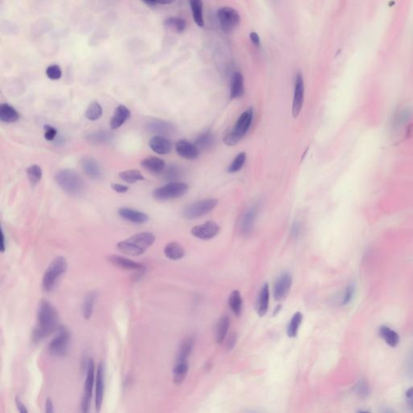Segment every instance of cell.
Wrapping results in <instances>:
<instances>
[{
    "mask_svg": "<svg viewBox=\"0 0 413 413\" xmlns=\"http://www.w3.org/2000/svg\"><path fill=\"white\" fill-rule=\"evenodd\" d=\"M59 317L54 306L47 299H42L37 310L36 326L32 334V341L38 343L59 329Z\"/></svg>",
    "mask_w": 413,
    "mask_h": 413,
    "instance_id": "obj_1",
    "label": "cell"
},
{
    "mask_svg": "<svg viewBox=\"0 0 413 413\" xmlns=\"http://www.w3.org/2000/svg\"><path fill=\"white\" fill-rule=\"evenodd\" d=\"M155 240L156 236L152 232H139L126 240L120 241L117 244V248L127 255L140 256L155 242Z\"/></svg>",
    "mask_w": 413,
    "mask_h": 413,
    "instance_id": "obj_2",
    "label": "cell"
},
{
    "mask_svg": "<svg viewBox=\"0 0 413 413\" xmlns=\"http://www.w3.org/2000/svg\"><path fill=\"white\" fill-rule=\"evenodd\" d=\"M55 182L61 190L72 196L82 194L85 183L80 175L70 169H62L55 174Z\"/></svg>",
    "mask_w": 413,
    "mask_h": 413,
    "instance_id": "obj_3",
    "label": "cell"
},
{
    "mask_svg": "<svg viewBox=\"0 0 413 413\" xmlns=\"http://www.w3.org/2000/svg\"><path fill=\"white\" fill-rule=\"evenodd\" d=\"M67 261L65 257L61 256L55 257L54 259L51 261L43 275V291L45 292L53 291L57 280L65 274L67 270Z\"/></svg>",
    "mask_w": 413,
    "mask_h": 413,
    "instance_id": "obj_4",
    "label": "cell"
},
{
    "mask_svg": "<svg viewBox=\"0 0 413 413\" xmlns=\"http://www.w3.org/2000/svg\"><path fill=\"white\" fill-rule=\"evenodd\" d=\"M253 119V108H249L243 112L234 125L233 129L224 137V143L228 146H236V144H238L250 128Z\"/></svg>",
    "mask_w": 413,
    "mask_h": 413,
    "instance_id": "obj_5",
    "label": "cell"
},
{
    "mask_svg": "<svg viewBox=\"0 0 413 413\" xmlns=\"http://www.w3.org/2000/svg\"><path fill=\"white\" fill-rule=\"evenodd\" d=\"M189 190V186L180 182H171L167 185L156 188L153 192L154 198L158 201H167L179 199Z\"/></svg>",
    "mask_w": 413,
    "mask_h": 413,
    "instance_id": "obj_6",
    "label": "cell"
},
{
    "mask_svg": "<svg viewBox=\"0 0 413 413\" xmlns=\"http://www.w3.org/2000/svg\"><path fill=\"white\" fill-rule=\"evenodd\" d=\"M217 205L218 201L215 199L197 201L186 206L183 211V215L186 219H198L211 212Z\"/></svg>",
    "mask_w": 413,
    "mask_h": 413,
    "instance_id": "obj_7",
    "label": "cell"
},
{
    "mask_svg": "<svg viewBox=\"0 0 413 413\" xmlns=\"http://www.w3.org/2000/svg\"><path fill=\"white\" fill-rule=\"evenodd\" d=\"M58 333L53 337L49 345V352L56 357L65 356L67 354L70 342V333L65 326H60Z\"/></svg>",
    "mask_w": 413,
    "mask_h": 413,
    "instance_id": "obj_8",
    "label": "cell"
},
{
    "mask_svg": "<svg viewBox=\"0 0 413 413\" xmlns=\"http://www.w3.org/2000/svg\"><path fill=\"white\" fill-rule=\"evenodd\" d=\"M217 17L222 29L226 32H231L239 25L240 16L238 11L230 6H223L217 11Z\"/></svg>",
    "mask_w": 413,
    "mask_h": 413,
    "instance_id": "obj_9",
    "label": "cell"
},
{
    "mask_svg": "<svg viewBox=\"0 0 413 413\" xmlns=\"http://www.w3.org/2000/svg\"><path fill=\"white\" fill-rule=\"evenodd\" d=\"M95 362L93 359H89L87 364V377L84 384V393L81 403L82 413H88L89 411L95 382Z\"/></svg>",
    "mask_w": 413,
    "mask_h": 413,
    "instance_id": "obj_10",
    "label": "cell"
},
{
    "mask_svg": "<svg viewBox=\"0 0 413 413\" xmlns=\"http://www.w3.org/2000/svg\"><path fill=\"white\" fill-rule=\"evenodd\" d=\"M292 286V278L288 272H285L278 277L274 283V297L277 301H283L288 296Z\"/></svg>",
    "mask_w": 413,
    "mask_h": 413,
    "instance_id": "obj_11",
    "label": "cell"
},
{
    "mask_svg": "<svg viewBox=\"0 0 413 413\" xmlns=\"http://www.w3.org/2000/svg\"><path fill=\"white\" fill-rule=\"evenodd\" d=\"M219 226L214 221H207L201 225L195 226L192 229L193 236L201 240H210L219 233Z\"/></svg>",
    "mask_w": 413,
    "mask_h": 413,
    "instance_id": "obj_12",
    "label": "cell"
},
{
    "mask_svg": "<svg viewBox=\"0 0 413 413\" xmlns=\"http://www.w3.org/2000/svg\"><path fill=\"white\" fill-rule=\"evenodd\" d=\"M304 100V82L301 74L295 78V92L292 103V116L296 118L301 111Z\"/></svg>",
    "mask_w": 413,
    "mask_h": 413,
    "instance_id": "obj_13",
    "label": "cell"
},
{
    "mask_svg": "<svg viewBox=\"0 0 413 413\" xmlns=\"http://www.w3.org/2000/svg\"><path fill=\"white\" fill-rule=\"evenodd\" d=\"M105 369L103 363L98 366L97 375L95 378V409L99 413L103 405L104 387H105Z\"/></svg>",
    "mask_w": 413,
    "mask_h": 413,
    "instance_id": "obj_14",
    "label": "cell"
},
{
    "mask_svg": "<svg viewBox=\"0 0 413 413\" xmlns=\"http://www.w3.org/2000/svg\"><path fill=\"white\" fill-rule=\"evenodd\" d=\"M175 150L180 157L188 160H195L200 156V150L196 144L187 140L179 141L175 145Z\"/></svg>",
    "mask_w": 413,
    "mask_h": 413,
    "instance_id": "obj_15",
    "label": "cell"
},
{
    "mask_svg": "<svg viewBox=\"0 0 413 413\" xmlns=\"http://www.w3.org/2000/svg\"><path fill=\"white\" fill-rule=\"evenodd\" d=\"M81 166L84 173L91 180H98L103 176V170L97 161L94 158H82Z\"/></svg>",
    "mask_w": 413,
    "mask_h": 413,
    "instance_id": "obj_16",
    "label": "cell"
},
{
    "mask_svg": "<svg viewBox=\"0 0 413 413\" xmlns=\"http://www.w3.org/2000/svg\"><path fill=\"white\" fill-rule=\"evenodd\" d=\"M150 149L160 155L170 154L172 150V143L163 135H157L152 137L149 142Z\"/></svg>",
    "mask_w": 413,
    "mask_h": 413,
    "instance_id": "obj_17",
    "label": "cell"
},
{
    "mask_svg": "<svg viewBox=\"0 0 413 413\" xmlns=\"http://www.w3.org/2000/svg\"><path fill=\"white\" fill-rule=\"evenodd\" d=\"M118 214L125 220L134 223H145L150 219V216L146 213L129 207H121L118 210Z\"/></svg>",
    "mask_w": 413,
    "mask_h": 413,
    "instance_id": "obj_18",
    "label": "cell"
},
{
    "mask_svg": "<svg viewBox=\"0 0 413 413\" xmlns=\"http://www.w3.org/2000/svg\"><path fill=\"white\" fill-rule=\"evenodd\" d=\"M110 262L117 266L126 270H137V271H142L144 270L143 264L133 261L126 257L119 255H112L108 257Z\"/></svg>",
    "mask_w": 413,
    "mask_h": 413,
    "instance_id": "obj_19",
    "label": "cell"
},
{
    "mask_svg": "<svg viewBox=\"0 0 413 413\" xmlns=\"http://www.w3.org/2000/svg\"><path fill=\"white\" fill-rule=\"evenodd\" d=\"M257 212H258V207L257 205H254L248 209L245 215H243L241 222H240V231L243 235L248 236L253 231Z\"/></svg>",
    "mask_w": 413,
    "mask_h": 413,
    "instance_id": "obj_20",
    "label": "cell"
},
{
    "mask_svg": "<svg viewBox=\"0 0 413 413\" xmlns=\"http://www.w3.org/2000/svg\"><path fill=\"white\" fill-rule=\"evenodd\" d=\"M131 112L126 106L120 104L115 110L114 114L110 120V127L111 129H119L122 126L127 120L130 118Z\"/></svg>",
    "mask_w": 413,
    "mask_h": 413,
    "instance_id": "obj_21",
    "label": "cell"
},
{
    "mask_svg": "<svg viewBox=\"0 0 413 413\" xmlns=\"http://www.w3.org/2000/svg\"><path fill=\"white\" fill-rule=\"evenodd\" d=\"M245 92L244 78L240 72H235L232 74L230 86V99H236L241 97Z\"/></svg>",
    "mask_w": 413,
    "mask_h": 413,
    "instance_id": "obj_22",
    "label": "cell"
},
{
    "mask_svg": "<svg viewBox=\"0 0 413 413\" xmlns=\"http://www.w3.org/2000/svg\"><path fill=\"white\" fill-rule=\"evenodd\" d=\"M142 167L153 174H160L166 167L165 161L157 157H148L142 161Z\"/></svg>",
    "mask_w": 413,
    "mask_h": 413,
    "instance_id": "obj_23",
    "label": "cell"
},
{
    "mask_svg": "<svg viewBox=\"0 0 413 413\" xmlns=\"http://www.w3.org/2000/svg\"><path fill=\"white\" fill-rule=\"evenodd\" d=\"M19 117L18 111L8 103H2L0 105V120L2 122L12 124L17 122Z\"/></svg>",
    "mask_w": 413,
    "mask_h": 413,
    "instance_id": "obj_24",
    "label": "cell"
},
{
    "mask_svg": "<svg viewBox=\"0 0 413 413\" xmlns=\"http://www.w3.org/2000/svg\"><path fill=\"white\" fill-rule=\"evenodd\" d=\"M269 299H270L269 285L268 283H265L261 288L257 302V314L260 316H263L266 314L268 307H269Z\"/></svg>",
    "mask_w": 413,
    "mask_h": 413,
    "instance_id": "obj_25",
    "label": "cell"
},
{
    "mask_svg": "<svg viewBox=\"0 0 413 413\" xmlns=\"http://www.w3.org/2000/svg\"><path fill=\"white\" fill-rule=\"evenodd\" d=\"M189 366L188 360H177L173 369V381L176 385H181L188 375Z\"/></svg>",
    "mask_w": 413,
    "mask_h": 413,
    "instance_id": "obj_26",
    "label": "cell"
},
{
    "mask_svg": "<svg viewBox=\"0 0 413 413\" xmlns=\"http://www.w3.org/2000/svg\"><path fill=\"white\" fill-rule=\"evenodd\" d=\"M148 129L152 133H158L159 135H166L172 133L174 130L173 125L170 123L162 120H154L148 125Z\"/></svg>",
    "mask_w": 413,
    "mask_h": 413,
    "instance_id": "obj_27",
    "label": "cell"
},
{
    "mask_svg": "<svg viewBox=\"0 0 413 413\" xmlns=\"http://www.w3.org/2000/svg\"><path fill=\"white\" fill-rule=\"evenodd\" d=\"M164 253L168 259L177 261L185 256V250L179 243L170 242L165 247Z\"/></svg>",
    "mask_w": 413,
    "mask_h": 413,
    "instance_id": "obj_28",
    "label": "cell"
},
{
    "mask_svg": "<svg viewBox=\"0 0 413 413\" xmlns=\"http://www.w3.org/2000/svg\"><path fill=\"white\" fill-rule=\"evenodd\" d=\"M380 335L388 346L392 348H395L398 346L399 342H400V336L397 332L392 330L389 327L385 326V325L380 327Z\"/></svg>",
    "mask_w": 413,
    "mask_h": 413,
    "instance_id": "obj_29",
    "label": "cell"
},
{
    "mask_svg": "<svg viewBox=\"0 0 413 413\" xmlns=\"http://www.w3.org/2000/svg\"><path fill=\"white\" fill-rule=\"evenodd\" d=\"M230 326V318L228 315H223L218 321L215 333V339L217 343L221 344L225 339Z\"/></svg>",
    "mask_w": 413,
    "mask_h": 413,
    "instance_id": "obj_30",
    "label": "cell"
},
{
    "mask_svg": "<svg viewBox=\"0 0 413 413\" xmlns=\"http://www.w3.org/2000/svg\"><path fill=\"white\" fill-rule=\"evenodd\" d=\"M215 137L210 131L203 133L196 140V145L199 150H207L211 149L215 144Z\"/></svg>",
    "mask_w": 413,
    "mask_h": 413,
    "instance_id": "obj_31",
    "label": "cell"
},
{
    "mask_svg": "<svg viewBox=\"0 0 413 413\" xmlns=\"http://www.w3.org/2000/svg\"><path fill=\"white\" fill-rule=\"evenodd\" d=\"M192 15L195 22L199 27H204L205 21L203 16V2L202 0H189Z\"/></svg>",
    "mask_w": 413,
    "mask_h": 413,
    "instance_id": "obj_32",
    "label": "cell"
},
{
    "mask_svg": "<svg viewBox=\"0 0 413 413\" xmlns=\"http://www.w3.org/2000/svg\"><path fill=\"white\" fill-rule=\"evenodd\" d=\"M95 300H96V293L95 291L90 292L85 297L84 302H83L82 306V315L84 316L85 319L88 320L92 316Z\"/></svg>",
    "mask_w": 413,
    "mask_h": 413,
    "instance_id": "obj_33",
    "label": "cell"
},
{
    "mask_svg": "<svg viewBox=\"0 0 413 413\" xmlns=\"http://www.w3.org/2000/svg\"><path fill=\"white\" fill-rule=\"evenodd\" d=\"M228 304L232 312L239 316L242 312L243 300L240 292L237 290L232 291L228 299Z\"/></svg>",
    "mask_w": 413,
    "mask_h": 413,
    "instance_id": "obj_34",
    "label": "cell"
},
{
    "mask_svg": "<svg viewBox=\"0 0 413 413\" xmlns=\"http://www.w3.org/2000/svg\"><path fill=\"white\" fill-rule=\"evenodd\" d=\"M411 116L412 112L409 108H402V109L399 110L395 113L393 119L392 120V127L394 129L400 128L409 121V119L411 118Z\"/></svg>",
    "mask_w": 413,
    "mask_h": 413,
    "instance_id": "obj_35",
    "label": "cell"
},
{
    "mask_svg": "<svg viewBox=\"0 0 413 413\" xmlns=\"http://www.w3.org/2000/svg\"><path fill=\"white\" fill-rule=\"evenodd\" d=\"M102 115H103V108H102L101 104L98 101L91 102L85 112L86 118L91 121H96L101 117Z\"/></svg>",
    "mask_w": 413,
    "mask_h": 413,
    "instance_id": "obj_36",
    "label": "cell"
},
{
    "mask_svg": "<svg viewBox=\"0 0 413 413\" xmlns=\"http://www.w3.org/2000/svg\"><path fill=\"white\" fill-rule=\"evenodd\" d=\"M195 340L193 337H188L184 340L181 346L180 351L178 354L177 360H188V357L192 354L193 347H194Z\"/></svg>",
    "mask_w": 413,
    "mask_h": 413,
    "instance_id": "obj_37",
    "label": "cell"
},
{
    "mask_svg": "<svg viewBox=\"0 0 413 413\" xmlns=\"http://www.w3.org/2000/svg\"><path fill=\"white\" fill-rule=\"evenodd\" d=\"M120 179L129 184H136L137 182L142 181L145 180L141 171L138 170H129V171H122L119 174Z\"/></svg>",
    "mask_w": 413,
    "mask_h": 413,
    "instance_id": "obj_38",
    "label": "cell"
},
{
    "mask_svg": "<svg viewBox=\"0 0 413 413\" xmlns=\"http://www.w3.org/2000/svg\"><path fill=\"white\" fill-rule=\"evenodd\" d=\"M302 321H303V314L301 312H295L290 321L288 328H287V333L289 337L293 338L298 335L299 326L301 325Z\"/></svg>",
    "mask_w": 413,
    "mask_h": 413,
    "instance_id": "obj_39",
    "label": "cell"
},
{
    "mask_svg": "<svg viewBox=\"0 0 413 413\" xmlns=\"http://www.w3.org/2000/svg\"><path fill=\"white\" fill-rule=\"evenodd\" d=\"M113 138V135L108 131H98L89 134L87 139L93 144L106 143Z\"/></svg>",
    "mask_w": 413,
    "mask_h": 413,
    "instance_id": "obj_40",
    "label": "cell"
},
{
    "mask_svg": "<svg viewBox=\"0 0 413 413\" xmlns=\"http://www.w3.org/2000/svg\"><path fill=\"white\" fill-rule=\"evenodd\" d=\"M27 175L30 184L36 185L42 179V169L38 165H32L27 169Z\"/></svg>",
    "mask_w": 413,
    "mask_h": 413,
    "instance_id": "obj_41",
    "label": "cell"
},
{
    "mask_svg": "<svg viewBox=\"0 0 413 413\" xmlns=\"http://www.w3.org/2000/svg\"><path fill=\"white\" fill-rule=\"evenodd\" d=\"M165 25L177 32H183L185 30L187 23L184 19L178 17H171L165 21Z\"/></svg>",
    "mask_w": 413,
    "mask_h": 413,
    "instance_id": "obj_42",
    "label": "cell"
},
{
    "mask_svg": "<svg viewBox=\"0 0 413 413\" xmlns=\"http://www.w3.org/2000/svg\"><path fill=\"white\" fill-rule=\"evenodd\" d=\"M246 161V154L241 152L236 155L228 168V173H236L242 169Z\"/></svg>",
    "mask_w": 413,
    "mask_h": 413,
    "instance_id": "obj_43",
    "label": "cell"
},
{
    "mask_svg": "<svg viewBox=\"0 0 413 413\" xmlns=\"http://www.w3.org/2000/svg\"><path fill=\"white\" fill-rule=\"evenodd\" d=\"M46 75L51 80H58L61 78L62 72L59 65H51L47 68Z\"/></svg>",
    "mask_w": 413,
    "mask_h": 413,
    "instance_id": "obj_44",
    "label": "cell"
},
{
    "mask_svg": "<svg viewBox=\"0 0 413 413\" xmlns=\"http://www.w3.org/2000/svg\"><path fill=\"white\" fill-rule=\"evenodd\" d=\"M355 291H356L355 283H351L347 286L345 295H344L343 299H342V304L343 305H347V304H350V302L352 301L354 294H355Z\"/></svg>",
    "mask_w": 413,
    "mask_h": 413,
    "instance_id": "obj_45",
    "label": "cell"
},
{
    "mask_svg": "<svg viewBox=\"0 0 413 413\" xmlns=\"http://www.w3.org/2000/svg\"><path fill=\"white\" fill-rule=\"evenodd\" d=\"M57 135V130L49 125H44V137L48 142H52Z\"/></svg>",
    "mask_w": 413,
    "mask_h": 413,
    "instance_id": "obj_46",
    "label": "cell"
},
{
    "mask_svg": "<svg viewBox=\"0 0 413 413\" xmlns=\"http://www.w3.org/2000/svg\"><path fill=\"white\" fill-rule=\"evenodd\" d=\"M180 173H181L180 170L177 167H171L167 170L165 176H166L167 180L173 181V180L179 179V177L180 176Z\"/></svg>",
    "mask_w": 413,
    "mask_h": 413,
    "instance_id": "obj_47",
    "label": "cell"
},
{
    "mask_svg": "<svg viewBox=\"0 0 413 413\" xmlns=\"http://www.w3.org/2000/svg\"><path fill=\"white\" fill-rule=\"evenodd\" d=\"M357 392L361 397H366L369 395V387L365 382H359L356 387Z\"/></svg>",
    "mask_w": 413,
    "mask_h": 413,
    "instance_id": "obj_48",
    "label": "cell"
},
{
    "mask_svg": "<svg viewBox=\"0 0 413 413\" xmlns=\"http://www.w3.org/2000/svg\"><path fill=\"white\" fill-rule=\"evenodd\" d=\"M111 188H112V190L116 192V193H120V194H123V193H126L128 191H129V187H127L125 185H122V184H112L111 185Z\"/></svg>",
    "mask_w": 413,
    "mask_h": 413,
    "instance_id": "obj_49",
    "label": "cell"
},
{
    "mask_svg": "<svg viewBox=\"0 0 413 413\" xmlns=\"http://www.w3.org/2000/svg\"><path fill=\"white\" fill-rule=\"evenodd\" d=\"M236 333H232L229 335V337H228V341H227V343H226V348L228 350H232L234 348V346L236 345Z\"/></svg>",
    "mask_w": 413,
    "mask_h": 413,
    "instance_id": "obj_50",
    "label": "cell"
},
{
    "mask_svg": "<svg viewBox=\"0 0 413 413\" xmlns=\"http://www.w3.org/2000/svg\"><path fill=\"white\" fill-rule=\"evenodd\" d=\"M300 231H301V226H300L299 222H294L291 229V235H292V236H293V237H297V236H299V233H300Z\"/></svg>",
    "mask_w": 413,
    "mask_h": 413,
    "instance_id": "obj_51",
    "label": "cell"
},
{
    "mask_svg": "<svg viewBox=\"0 0 413 413\" xmlns=\"http://www.w3.org/2000/svg\"><path fill=\"white\" fill-rule=\"evenodd\" d=\"M15 405H16L17 409L19 410L20 413H27V409L26 408L25 405H23L22 401H20V399L19 397H16L15 398Z\"/></svg>",
    "mask_w": 413,
    "mask_h": 413,
    "instance_id": "obj_52",
    "label": "cell"
},
{
    "mask_svg": "<svg viewBox=\"0 0 413 413\" xmlns=\"http://www.w3.org/2000/svg\"><path fill=\"white\" fill-rule=\"evenodd\" d=\"M45 412H46L47 413H54L53 403L50 398H47L46 403H45Z\"/></svg>",
    "mask_w": 413,
    "mask_h": 413,
    "instance_id": "obj_53",
    "label": "cell"
},
{
    "mask_svg": "<svg viewBox=\"0 0 413 413\" xmlns=\"http://www.w3.org/2000/svg\"><path fill=\"white\" fill-rule=\"evenodd\" d=\"M249 37H250V40L253 44L256 46H258L260 45V37L258 35H257V32H251L250 35H249Z\"/></svg>",
    "mask_w": 413,
    "mask_h": 413,
    "instance_id": "obj_54",
    "label": "cell"
},
{
    "mask_svg": "<svg viewBox=\"0 0 413 413\" xmlns=\"http://www.w3.org/2000/svg\"><path fill=\"white\" fill-rule=\"evenodd\" d=\"M174 2H175V0H155L156 4L157 3L163 5L171 4Z\"/></svg>",
    "mask_w": 413,
    "mask_h": 413,
    "instance_id": "obj_55",
    "label": "cell"
},
{
    "mask_svg": "<svg viewBox=\"0 0 413 413\" xmlns=\"http://www.w3.org/2000/svg\"><path fill=\"white\" fill-rule=\"evenodd\" d=\"M1 237H2V249H1V251H2V253H3L5 251V249H6V245H5L4 233H3L2 229L1 230Z\"/></svg>",
    "mask_w": 413,
    "mask_h": 413,
    "instance_id": "obj_56",
    "label": "cell"
},
{
    "mask_svg": "<svg viewBox=\"0 0 413 413\" xmlns=\"http://www.w3.org/2000/svg\"><path fill=\"white\" fill-rule=\"evenodd\" d=\"M142 1L146 2V4L150 5V6H154V5H156L155 0H142Z\"/></svg>",
    "mask_w": 413,
    "mask_h": 413,
    "instance_id": "obj_57",
    "label": "cell"
},
{
    "mask_svg": "<svg viewBox=\"0 0 413 413\" xmlns=\"http://www.w3.org/2000/svg\"><path fill=\"white\" fill-rule=\"evenodd\" d=\"M413 388H410L409 390L406 392V397L407 398H409V397H413Z\"/></svg>",
    "mask_w": 413,
    "mask_h": 413,
    "instance_id": "obj_58",
    "label": "cell"
},
{
    "mask_svg": "<svg viewBox=\"0 0 413 413\" xmlns=\"http://www.w3.org/2000/svg\"><path fill=\"white\" fill-rule=\"evenodd\" d=\"M408 405H409V407L413 409V396L408 398Z\"/></svg>",
    "mask_w": 413,
    "mask_h": 413,
    "instance_id": "obj_59",
    "label": "cell"
},
{
    "mask_svg": "<svg viewBox=\"0 0 413 413\" xmlns=\"http://www.w3.org/2000/svg\"><path fill=\"white\" fill-rule=\"evenodd\" d=\"M281 308H282V305L277 306L276 309H275V312H274V316H275V315H276L277 313H278V312H280Z\"/></svg>",
    "mask_w": 413,
    "mask_h": 413,
    "instance_id": "obj_60",
    "label": "cell"
}]
</instances>
